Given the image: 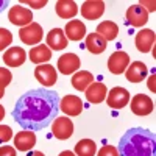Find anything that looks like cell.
<instances>
[{"label":"cell","mask_w":156,"mask_h":156,"mask_svg":"<svg viewBox=\"0 0 156 156\" xmlns=\"http://www.w3.org/2000/svg\"><path fill=\"white\" fill-rule=\"evenodd\" d=\"M59 111V97L55 90L45 87L31 89L25 92L12 109L14 119L23 129L39 131L56 119Z\"/></svg>","instance_id":"1"},{"label":"cell","mask_w":156,"mask_h":156,"mask_svg":"<svg viewBox=\"0 0 156 156\" xmlns=\"http://www.w3.org/2000/svg\"><path fill=\"white\" fill-rule=\"evenodd\" d=\"M119 156H154V134L145 128H131L119 142Z\"/></svg>","instance_id":"2"},{"label":"cell","mask_w":156,"mask_h":156,"mask_svg":"<svg viewBox=\"0 0 156 156\" xmlns=\"http://www.w3.org/2000/svg\"><path fill=\"white\" fill-rule=\"evenodd\" d=\"M8 19L12 25H17V27L23 28V27H27V25H30L33 22V12L25 6L14 5V6L9 8Z\"/></svg>","instance_id":"3"},{"label":"cell","mask_w":156,"mask_h":156,"mask_svg":"<svg viewBox=\"0 0 156 156\" xmlns=\"http://www.w3.org/2000/svg\"><path fill=\"white\" fill-rule=\"evenodd\" d=\"M106 103L112 109H122L129 103V92L125 87H112L106 94Z\"/></svg>","instance_id":"4"},{"label":"cell","mask_w":156,"mask_h":156,"mask_svg":"<svg viewBox=\"0 0 156 156\" xmlns=\"http://www.w3.org/2000/svg\"><path fill=\"white\" fill-rule=\"evenodd\" d=\"M42 27L36 22H31L30 25L23 27L19 30V37L23 44H28V45H34V44H39L42 41Z\"/></svg>","instance_id":"5"},{"label":"cell","mask_w":156,"mask_h":156,"mask_svg":"<svg viewBox=\"0 0 156 156\" xmlns=\"http://www.w3.org/2000/svg\"><path fill=\"white\" fill-rule=\"evenodd\" d=\"M51 134L59 140H66L73 134V123L69 117H56L51 122Z\"/></svg>","instance_id":"6"},{"label":"cell","mask_w":156,"mask_h":156,"mask_svg":"<svg viewBox=\"0 0 156 156\" xmlns=\"http://www.w3.org/2000/svg\"><path fill=\"white\" fill-rule=\"evenodd\" d=\"M34 76H36V80L47 89V87H51L56 83L58 73H56V69L53 66H50V64H41V66H37L34 69Z\"/></svg>","instance_id":"7"},{"label":"cell","mask_w":156,"mask_h":156,"mask_svg":"<svg viewBox=\"0 0 156 156\" xmlns=\"http://www.w3.org/2000/svg\"><path fill=\"white\" fill-rule=\"evenodd\" d=\"M128 66H129V56H128V53H125L122 50L114 51L108 59V69L114 75H122Z\"/></svg>","instance_id":"8"},{"label":"cell","mask_w":156,"mask_h":156,"mask_svg":"<svg viewBox=\"0 0 156 156\" xmlns=\"http://www.w3.org/2000/svg\"><path fill=\"white\" fill-rule=\"evenodd\" d=\"M129 101H131V111L136 115H148L153 112V100L147 94H137Z\"/></svg>","instance_id":"9"},{"label":"cell","mask_w":156,"mask_h":156,"mask_svg":"<svg viewBox=\"0 0 156 156\" xmlns=\"http://www.w3.org/2000/svg\"><path fill=\"white\" fill-rule=\"evenodd\" d=\"M59 109L64 112V114H67V115H80L81 111H83V101L80 97H76V95H66V97H62L61 101H59Z\"/></svg>","instance_id":"10"},{"label":"cell","mask_w":156,"mask_h":156,"mask_svg":"<svg viewBox=\"0 0 156 156\" xmlns=\"http://www.w3.org/2000/svg\"><path fill=\"white\" fill-rule=\"evenodd\" d=\"M105 12V3L101 0H87L81 5V16L87 20L100 19Z\"/></svg>","instance_id":"11"},{"label":"cell","mask_w":156,"mask_h":156,"mask_svg":"<svg viewBox=\"0 0 156 156\" xmlns=\"http://www.w3.org/2000/svg\"><path fill=\"white\" fill-rule=\"evenodd\" d=\"M126 22L131 27H144L148 22V12L140 5H131L126 9Z\"/></svg>","instance_id":"12"},{"label":"cell","mask_w":156,"mask_h":156,"mask_svg":"<svg viewBox=\"0 0 156 156\" xmlns=\"http://www.w3.org/2000/svg\"><path fill=\"white\" fill-rule=\"evenodd\" d=\"M80 64H81V61L75 53H64L58 59V69L62 75H72V73L78 72Z\"/></svg>","instance_id":"13"},{"label":"cell","mask_w":156,"mask_h":156,"mask_svg":"<svg viewBox=\"0 0 156 156\" xmlns=\"http://www.w3.org/2000/svg\"><path fill=\"white\" fill-rule=\"evenodd\" d=\"M148 75V69L142 61H134L131 62L125 70V76L129 83H140L144 81Z\"/></svg>","instance_id":"14"},{"label":"cell","mask_w":156,"mask_h":156,"mask_svg":"<svg viewBox=\"0 0 156 156\" xmlns=\"http://www.w3.org/2000/svg\"><path fill=\"white\" fill-rule=\"evenodd\" d=\"M106 94H108V87L100 81H94L86 89V100L92 103V105H98V103L106 100Z\"/></svg>","instance_id":"15"},{"label":"cell","mask_w":156,"mask_h":156,"mask_svg":"<svg viewBox=\"0 0 156 156\" xmlns=\"http://www.w3.org/2000/svg\"><path fill=\"white\" fill-rule=\"evenodd\" d=\"M154 31L153 30H148V28H144V30H140L137 31L136 34V39H134V42H136V48L139 51H142V53H147V51H150L154 45Z\"/></svg>","instance_id":"16"},{"label":"cell","mask_w":156,"mask_h":156,"mask_svg":"<svg viewBox=\"0 0 156 156\" xmlns=\"http://www.w3.org/2000/svg\"><path fill=\"white\" fill-rule=\"evenodd\" d=\"M36 145V134L34 131L23 129L14 136V148L20 151H30Z\"/></svg>","instance_id":"17"},{"label":"cell","mask_w":156,"mask_h":156,"mask_svg":"<svg viewBox=\"0 0 156 156\" xmlns=\"http://www.w3.org/2000/svg\"><path fill=\"white\" fill-rule=\"evenodd\" d=\"M27 59V53L22 47H9L3 53V62L9 67H19Z\"/></svg>","instance_id":"18"},{"label":"cell","mask_w":156,"mask_h":156,"mask_svg":"<svg viewBox=\"0 0 156 156\" xmlns=\"http://www.w3.org/2000/svg\"><path fill=\"white\" fill-rule=\"evenodd\" d=\"M64 34H66L67 37V41H81V39L86 36V27H84V23L81 20H78V19H73L70 22H67L66 25V28L62 30Z\"/></svg>","instance_id":"19"},{"label":"cell","mask_w":156,"mask_h":156,"mask_svg":"<svg viewBox=\"0 0 156 156\" xmlns=\"http://www.w3.org/2000/svg\"><path fill=\"white\" fill-rule=\"evenodd\" d=\"M47 47L50 50H64L67 47V37L61 28H53L47 34Z\"/></svg>","instance_id":"20"},{"label":"cell","mask_w":156,"mask_h":156,"mask_svg":"<svg viewBox=\"0 0 156 156\" xmlns=\"http://www.w3.org/2000/svg\"><path fill=\"white\" fill-rule=\"evenodd\" d=\"M70 83H72V86L76 90L83 92V90H86L90 84L94 83V75L90 73V72H87V70H78V72L73 73Z\"/></svg>","instance_id":"21"},{"label":"cell","mask_w":156,"mask_h":156,"mask_svg":"<svg viewBox=\"0 0 156 156\" xmlns=\"http://www.w3.org/2000/svg\"><path fill=\"white\" fill-rule=\"evenodd\" d=\"M55 11L61 19H72L76 16L78 6L73 0H59L55 5Z\"/></svg>","instance_id":"22"},{"label":"cell","mask_w":156,"mask_h":156,"mask_svg":"<svg viewBox=\"0 0 156 156\" xmlns=\"http://www.w3.org/2000/svg\"><path fill=\"white\" fill-rule=\"evenodd\" d=\"M106 41L97 33H89L86 36V48L92 55H100L106 50Z\"/></svg>","instance_id":"23"},{"label":"cell","mask_w":156,"mask_h":156,"mask_svg":"<svg viewBox=\"0 0 156 156\" xmlns=\"http://www.w3.org/2000/svg\"><path fill=\"white\" fill-rule=\"evenodd\" d=\"M97 34H100L105 41H114V39L117 37V34H119V27H117V23L112 22V20H105L98 23V27L95 30Z\"/></svg>","instance_id":"24"},{"label":"cell","mask_w":156,"mask_h":156,"mask_svg":"<svg viewBox=\"0 0 156 156\" xmlns=\"http://www.w3.org/2000/svg\"><path fill=\"white\" fill-rule=\"evenodd\" d=\"M28 55H30V59H31L34 64L41 66V64L50 61V58H51V50H50L45 44H39V45H36V47H33V48L30 50Z\"/></svg>","instance_id":"25"},{"label":"cell","mask_w":156,"mask_h":156,"mask_svg":"<svg viewBox=\"0 0 156 156\" xmlns=\"http://www.w3.org/2000/svg\"><path fill=\"white\" fill-rule=\"evenodd\" d=\"M97 145L92 139H81L75 145V154L76 156H95Z\"/></svg>","instance_id":"26"},{"label":"cell","mask_w":156,"mask_h":156,"mask_svg":"<svg viewBox=\"0 0 156 156\" xmlns=\"http://www.w3.org/2000/svg\"><path fill=\"white\" fill-rule=\"evenodd\" d=\"M12 44V33L6 28H0V51Z\"/></svg>","instance_id":"27"},{"label":"cell","mask_w":156,"mask_h":156,"mask_svg":"<svg viewBox=\"0 0 156 156\" xmlns=\"http://www.w3.org/2000/svg\"><path fill=\"white\" fill-rule=\"evenodd\" d=\"M12 80V75L8 69L0 67V89H5Z\"/></svg>","instance_id":"28"},{"label":"cell","mask_w":156,"mask_h":156,"mask_svg":"<svg viewBox=\"0 0 156 156\" xmlns=\"http://www.w3.org/2000/svg\"><path fill=\"white\" fill-rule=\"evenodd\" d=\"M12 137V129L8 125H0V144H6Z\"/></svg>","instance_id":"29"},{"label":"cell","mask_w":156,"mask_h":156,"mask_svg":"<svg viewBox=\"0 0 156 156\" xmlns=\"http://www.w3.org/2000/svg\"><path fill=\"white\" fill-rule=\"evenodd\" d=\"M97 156H119V150H117L114 145H103L98 150Z\"/></svg>","instance_id":"30"},{"label":"cell","mask_w":156,"mask_h":156,"mask_svg":"<svg viewBox=\"0 0 156 156\" xmlns=\"http://www.w3.org/2000/svg\"><path fill=\"white\" fill-rule=\"evenodd\" d=\"M0 156H16V148L11 145H2L0 147Z\"/></svg>","instance_id":"31"},{"label":"cell","mask_w":156,"mask_h":156,"mask_svg":"<svg viewBox=\"0 0 156 156\" xmlns=\"http://www.w3.org/2000/svg\"><path fill=\"white\" fill-rule=\"evenodd\" d=\"M23 3H25V5H30L31 8L39 9V8H42V6L47 5V0H42V2H23Z\"/></svg>","instance_id":"32"},{"label":"cell","mask_w":156,"mask_h":156,"mask_svg":"<svg viewBox=\"0 0 156 156\" xmlns=\"http://www.w3.org/2000/svg\"><path fill=\"white\" fill-rule=\"evenodd\" d=\"M154 81H156V78H154V75L151 73V75L148 76V81H147V84H148V89L151 90V92H154Z\"/></svg>","instance_id":"33"},{"label":"cell","mask_w":156,"mask_h":156,"mask_svg":"<svg viewBox=\"0 0 156 156\" xmlns=\"http://www.w3.org/2000/svg\"><path fill=\"white\" fill-rule=\"evenodd\" d=\"M59 156H76V154H75V153H72L70 150H66V151L59 153Z\"/></svg>","instance_id":"34"},{"label":"cell","mask_w":156,"mask_h":156,"mask_svg":"<svg viewBox=\"0 0 156 156\" xmlns=\"http://www.w3.org/2000/svg\"><path fill=\"white\" fill-rule=\"evenodd\" d=\"M27 156H44V153H42V151H31V153H28Z\"/></svg>","instance_id":"35"},{"label":"cell","mask_w":156,"mask_h":156,"mask_svg":"<svg viewBox=\"0 0 156 156\" xmlns=\"http://www.w3.org/2000/svg\"><path fill=\"white\" fill-rule=\"evenodd\" d=\"M8 5V2H6V0H2V2H0V12H2L3 9H5V6Z\"/></svg>","instance_id":"36"},{"label":"cell","mask_w":156,"mask_h":156,"mask_svg":"<svg viewBox=\"0 0 156 156\" xmlns=\"http://www.w3.org/2000/svg\"><path fill=\"white\" fill-rule=\"evenodd\" d=\"M3 117H5V108L0 105V120H3Z\"/></svg>","instance_id":"37"},{"label":"cell","mask_w":156,"mask_h":156,"mask_svg":"<svg viewBox=\"0 0 156 156\" xmlns=\"http://www.w3.org/2000/svg\"><path fill=\"white\" fill-rule=\"evenodd\" d=\"M3 95H5V92H3V89H0V98H2Z\"/></svg>","instance_id":"38"}]
</instances>
